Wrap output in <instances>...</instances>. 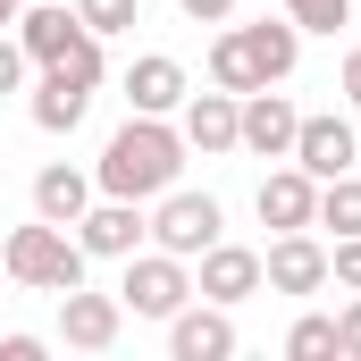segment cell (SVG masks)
<instances>
[{
	"mask_svg": "<svg viewBox=\"0 0 361 361\" xmlns=\"http://www.w3.org/2000/svg\"><path fill=\"white\" fill-rule=\"evenodd\" d=\"M177 177H185L177 118H143V109H135V118L101 143V160H92V185H101V193H126V202H160Z\"/></svg>",
	"mask_w": 361,
	"mask_h": 361,
	"instance_id": "1",
	"label": "cell"
},
{
	"mask_svg": "<svg viewBox=\"0 0 361 361\" xmlns=\"http://www.w3.org/2000/svg\"><path fill=\"white\" fill-rule=\"evenodd\" d=\"M302 68V25L294 17H252V25H219L210 34V85L219 92H261V85H286Z\"/></svg>",
	"mask_w": 361,
	"mask_h": 361,
	"instance_id": "2",
	"label": "cell"
},
{
	"mask_svg": "<svg viewBox=\"0 0 361 361\" xmlns=\"http://www.w3.org/2000/svg\"><path fill=\"white\" fill-rule=\"evenodd\" d=\"M0 269L17 277L25 294H68V286H85V244H76L68 227L34 219V227H8V244H0Z\"/></svg>",
	"mask_w": 361,
	"mask_h": 361,
	"instance_id": "3",
	"label": "cell"
},
{
	"mask_svg": "<svg viewBox=\"0 0 361 361\" xmlns=\"http://www.w3.org/2000/svg\"><path fill=\"white\" fill-rule=\"evenodd\" d=\"M118 302L135 311V319H177L185 302H193V261H177V252H126V277H118Z\"/></svg>",
	"mask_w": 361,
	"mask_h": 361,
	"instance_id": "4",
	"label": "cell"
},
{
	"mask_svg": "<svg viewBox=\"0 0 361 361\" xmlns=\"http://www.w3.org/2000/svg\"><path fill=\"white\" fill-rule=\"evenodd\" d=\"M219 227H227L219 193H193V185H169V193L152 202V244H160V252H177V261H193V252H210V244H219Z\"/></svg>",
	"mask_w": 361,
	"mask_h": 361,
	"instance_id": "5",
	"label": "cell"
},
{
	"mask_svg": "<svg viewBox=\"0 0 361 361\" xmlns=\"http://www.w3.org/2000/svg\"><path fill=\"white\" fill-rule=\"evenodd\" d=\"M76 244H85V261H126L152 244V210L126 193H92V210L76 219Z\"/></svg>",
	"mask_w": 361,
	"mask_h": 361,
	"instance_id": "6",
	"label": "cell"
},
{
	"mask_svg": "<svg viewBox=\"0 0 361 361\" xmlns=\"http://www.w3.org/2000/svg\"><path fill=\"white\" fill-rule=\"evenodd\" d=\"M294 126H302V109H294L277 85H261V92H244L235 152H252V160H294Z\"/></svg>",
	"mask_w": 361,
	"mask_h": 361,
	"instance_id": "7",
	"label": "cell"
},
{
	"mask_svg": "<svg viewBox=\"0 0 361 361\" xmlns=\"http://www.w3.org/2000/svg\"><path fill=\"white\" fill-rule=\"evenodd\" d=\"M193 294H202V302H227V311L252 302V294H261V252L219 235L210 252H193Z\"/></svg>",
	"mask_w": 361,
	"mask_h": 361,
	"instance_id": "8",
	"label": "cell"
},
{
	"mask_svg": "<svg viewBox=\"0 0 361 361\" xmlns=\"http://www.w3.org/2000/svg\"><path fill=\"white\" fill-rule=\"evenodd\" d=\"M261 286H269V294H319V286H328V244H319L311 227H286L269 252H261Z\"/></svg>",
	"mask_w": 361,
	"mask_h": 361,
	"instance_id": "9",
	"label": "cell"
},
{
	"mask_svg": "<svg viewBox=\"0 0 361 361\" xmlns=\"http://www.w3.org/2000/svg\"><path fill=\"white\" fill-rule=\"evenodd\" d=\"M235 118H244V92H185V109H177V135H185V152H202V160H227L235 152Z\"/></svg>",
	"mask_w": 361,
	"mask_h": 361,
	"instance_id": "10",
	"label": "cell"
},
{
	"mask_svg": "<svg viewBox=\"0 0 361 361\" xmlns=\"http://www.w3.org/2000/svg\"><path fill=\"white\" fill-rule=\"evenodd\" d=\"M126 109H143V118H177L185 92H193V76H185V59H169V51H143V59H126Z\"/></svg>",
	"mask_w": 361,
	"mask_h": 361,
	"instance_id": "11",
	"label": "cell"
},
{
	"mask_svg": "<svg viewBox=\"0 0 361 361\" xmlns=\"http://www.w3.org/2000/svg\"><path fill=\"white\" fill-rule=\"evenodd\" d=\"M252 210H261V227H319V177L311 169H294V160H277L269 177H261V193H252Z\"/></svg>",
	"mask_w": 361,
	"mask_h": 361,
	"instance_id": "12",
	"label": "cell"
},
{
	"mask_svg": "<svg viewBox=\"0 0 361 361\" xmlns=\"http://www.w3.org/2000/svg\"><path fill=\"white\" fill-rule=\"evenodd\" d=\"M353 160H361V135H353V118L319 109V118H302V126H294V169H311L319 185H328V177H345Z\"/></svg>",
	"mask_w": 361,
	"mask_h": 361,
	"instance_id": "13",
	"label": "cell"
},
{
	"mask_svg": "<svg viewBox=\"0 0 361 361\" xmlns=\"http://www.w3.org/2000/svg\"><path fill=\"white\" fill-rule=\"evenodd\" d=\"M118 328H126V302H118V294H85V286L59 294V336H68L76 353H109Z\"/></svg>",
	"mask_w": 361,
	"mask_h": 361,
	"instance_id": "14",
	"label": "cell"
},
{
	"mask_svg": "<svg viewBox=\"0 0 361 361\" xmlns=\"http://www.w3.org/2000/svg\"><path fill=\"white\" fill-rule=\"evenodd\" d=\"M169 353L177 361H227L235 353V319H227V302H185L177 319H169Z\"/></svg>",
	"mask_w": 361,
	"mask_h": 361,
	"instance_id": "15",
	"label": "cell"
},
{
	"mask_svg": "<svg viewBox=\"0 0 361 361\" xmlns=\"http://www.w3.org/2000/svg\"><path fill=\"white\" fill-rule=\"evenodd\" d=\"M8 34H17V42H25V59H34V68H51V59H59V51H68V42H76V34H85V17H76V8H68V0H25V8H17V25H8Z\"/></svg>",
	"mask_w": 361,
	"mask_h": 361,
	"instance_id": "16",
	"label": "cell"
},
{
	"mask_svg": "<svg viewBox=\"0 0 361 361\" xmlns=\"http://www.w3.org/2000/svg\"><path fill=\"white\" fill-rule=\"evenodd\" d=\"M92 193H101V185H92V169L51 160V169L34 177V219H51V227H76V219L92 210Z\"/></svg>",
	"mask_w": 361,
	"mask_h": 361,
	"instance_id": "17",
	"label": "cell"
},
{
	"mask_svg": "<svg viewBox=\"0 0 361 361\" xmlns=\"http://www.w3.org/2000/svg\"><path fill=\"white\" fill-rule=\"evenodd\" d=\"M25 109H34V126H42V135H76V126H85V109H92V92L42 68V85H34V101H25Z\"/></svg>",
	"mask_w": 361,
	"mask_h": 361,
	"instance_id": "18",
	"label": "cell"
},
{
	"mask_svg": "<svg viewBox=\"0 0 361 361\" xmlns=\"http://www.w3.org/2000/svg\"><path fill=\"white\" fill-rule=\"evenodd\" d=\"M51 76H68V85H85V92H101V76H109V51H101V34H76L59 59H51Z\"/></svg>",
	"mask_w": 361,
	"mask_h": 361,
	"instance_id": "19",
	"label": "cell"
},
{
	"mask_svg": "<svg viewBox=\"0 0 361 361\" xmlns=\"http://www.w3.org/2000/svg\"><path fill=\"white\" fill-rule=\"evenodd\" d=\"M319 227H336V235H361V177H353V169L319 185Z\"/></svg>",
	"mask_w": 361,
	"mask_h": 361,
	"instance_id": "20",
	"label": "cell"
},
{
	"mask_svg": "<svg viewBox=\"0 0 361 361\" xmlns=\"http://www.w3.org/2000/svg\"><path fill=\"white\" fill-rule=\"evenodd\" d=\"M286 353L294 361H336V311H302L286 328Z\"/></svg>",
	"mask_w": 361,
	"mask_h": 361,
	"instance_id": "21",
	"label": "cell"
},
{
	"mask_svg": "<svg viewBox=\"0 0 361 361\" xmlns=\"http://www.w3.org/2000/svg\"><path fill=\"white\" fill-rule=\"evenodd\" d=\"M68 8L85 17V34H101V42H109V34H135V25H143V0H68Z\"/></svg>",
	"mask_w": 361,
	"mask_h": 361,
	"instance_id": "22",
	"label": "cell"
},
{
	"mask_svg": "<svg viewBox=\"0 0 361 361\" xmlns=\"http://www.w3.org/2000/svg\"><path fill=\"white\" fill-rule=\"evenodd\" d=\"M286 17L302 34H336V25H353V0H286Z\"/></svg>",
	"mask_w": 361,
	"mask_h": 361,
	"instance_id": "23",
	"label": "cell"
},
{
	"mask_svg": "<svg viewBox=\"0 0 361 361\" xmlns=\"http://www.w3.org/2000/svg\"><path fill=\"white\" fill-rule=\"evenodd\" d=\"M328 286L361 294V235H336V244H328Z\"/></svg>",
	"mask_w": 361,
	"mask_h": 361,
	"instance_id": "24",
	"label": "cell"
},
{
	"mask_svg": "<svg viewBox=\"0 0 361 361\" xmlns=\"http://www.w3.org/2000/svg\"><path fill=\"white\" fill-rule=\"evenodd\" d=\"M25 68H34V59H25V42L0 25V101H8V92H25Z\"/></svg>",
	"mask_w": 361,
	"mask_h": 361,
	"instance_id": "25",
	"label": "cell"
},
{
	"mask_svg": "<svg viewBox=\"0 0 361 361\" xmlns=\"http://www.w3.org/2000/svg\"><path fill=\"white\" fill-rule=\"evenodd\" d=\"M336 361H361V294L336 311Z\"/></svg>",
	"mask_w": 361,
	"mask_h": 361,
	"instance_id": "26",
	"label": "cell"
},
{
	"mask_svg": "<svg viewBox=\"0 0 361 361\" xmlns=\"http://www.w3.org/2000/svg\"><path fill=\"white\" fill-rule=\"evenodd\" d=\"M185 17H193V25H227V17H235V0H177Z\"/></svg>",
	"mask_w": 361,
	"mask_h": 361,
	"instance_id": "27",
	"label": "cell"
},
{
	"mask_svg": "<svg viewBox=\"0 0 361 361\" xmlns=\"http://www.w3.org/2000/svg\"><path fill=\"white\" fill-rule=\"evenodd\" d=\"M336 92H345V101H353V109H361V42H353V51H345V76H336Z\"/></svg>",
	"mask_w": 361,
	"mask_h": 361,
	"instance_id": "28",
	"label": "cell"
},
{
	"mask_svg": "<svg viewBox=\"0 0 361 361\" xmlns=\"http://www.w3.org/2000/svg\"><path fill=\"white\" fill-rule=\"evenodd\" d=\"M42 353V336H0V361H34Z\"/></svg>",
	"mask_w": 361,
	"mask_h": 361,
	"instance_id": "29",
	"label": "cell"
},
{
	"mask_svg": "<svg viewBox=\"0 0 361 361\" xmlns=\"http://www.w3.org/2000/svg\"><path fill=\"white\" fill-rule=\"evenodd\" d=\"M17 8H25V0H0V25H17Z\"/></svg>",
	"mask_w": 361,
	"mask_h": 361,
	"instance_id": "30",
	"label": "cell"
},
{
	"mask_svg": "<svg viewBox=\"0 0 361 361\" xmlns=\"http://www.w3.org/2000/svg\"><path fill=\"white\" fill-rule=\"evenodd\" d=\"M0 193H8V185H0Z\"/></svg>",
	"mask_w": 361,
	"mask_h": 361,
	"instance_id": "31",
	"label": "cell"
},
{
	"mask_svg": "<svg viewBox=\"0 0 361 361\" xmlns=\"http://www.w3.org/2000/svg\"><path fill=\"white\" fill-rule=\"evenodd\" d=\"M353 8H361V0H353Z\"/></svg>",
	"mask_w": 361,
	"mask_h": 361,
	"instance_id": "32",
	"label": "cell"
}]
</instances>
